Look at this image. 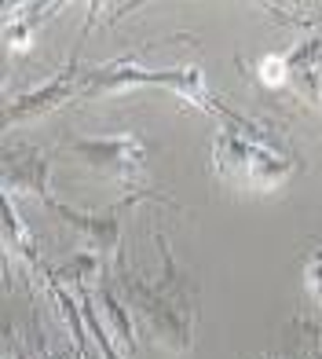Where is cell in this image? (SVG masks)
<instances>
[{
    "label": "cell",
    "instance_id": "cell-1",
    "mask_svg": "<svg viewBox=\"0 0 322 359\" xmlns=\"http://www.w3.org/2000/svg\"><path fill=\"white\" fill-rule=\"evenodd\" d=\"M213 169L238 187L275 191L304 169V161L293 151H282L279 140L267 136L260 125L238 118L213 140Z\"/></svg>",
    "mask_w": 322,
    "mask_h": 359
},
{
    "label": "cell",
    "instance_id": "cell-2",
    "mask_svg": "<svg viewBox=\"0 0 322 359\" xmlns=\"http://www.w3.org/2000/svg\"><path fill=\"white\" fill-rule=\"evenodd\" d=\"M118 283H121L125 301L147 319V330L154 334L158 345H169L172 352H190V345H195V308H183L169 293H161L158 286H147L128 271L118 275Z\"/></svg>",
    "mask_w": 322,
    "mask_h": 359
},
{
    "label": "cell",
    "instance_id": "cell-3",
    "mask_svg": "<svg viewBox=\"0 0 322 359\" xmlns=\"http://www.w3.org/2000/svg\"><path fill=\"white\" fill-rule=\"evenodd\" d=\"M70 151L92 169H103L110 176H132L147 165V143L136 133L118 136H92V140H70Z\"/></svg>",
    "mask_w": 322,
    "mask_h": 359
},
{
    "label": "cell",
    "instance_id": "cell-4",
    "mask_svg": "<svg viewBox=\"0 0 322 359\" xmlns=\"http://www.w3.org/2000/svg\"><path fill=\"white\" fill-rule=\"evenodd\" d=\"M44 209L52 217H59L62 224H70L77 235H85L88 250L92 253H118V242H121V220H118V209H106V213H80V209H70L66 202H59L55 194L44 198Z\"/></svg>",
    "mask_w": 322,
    "mask_h": 359
},
{
    "label": "cell",
    "instance_id": "cell-5",
    "mask_svg": "<svg viewBox=\"0 0 322 359\" xmlns=\"http://www.w3.org/2000/svg\"><path fill=\"white\" fill-rule=\"evenodd\" d=\"M77 77H85V70H77V55H70V62L48 81V85L19 95V100L8 107V121H29V118H37V114H48V110L62 107L66 100H74V92H77L74 81Z\"/></svg>",
    "mask_w": 322,
    "mask_h": 359
},
{
    "label": "cell",
    "instance_id": "cell-6",
    "mask_svg": "<svg viewBox=\"0 0 322 359\" xmlns=\"http://www.w3.org/2000/svg\"><path fill=\"white\" fill-rule=\"evenodd\" d=\"M48 169L52 165H48V158L41 151L19 147V151L4 154V184L15 194H37V198L44 202L48 198Z\"/></svg>",
    "mask_w": 322,
    "mask_h": 359
},
{
    "label": "cell",
    "instance_id": "cell-7",
    "mask_svg": "<svg viewBox=\"0 0 322 359\" xmlns=\"http://www.w3.org/2000/svg\"><path fill=\"white\" fill-rule=\"evenodd\" d=\"M95 297H99L103 312H106V319H110V330L118 334L121 348H125V352H136V330H132V319H128L125 304L118 301V293H114V290H99Z\"/></svg>",
    "mask_w": 322,
    "mask_h": 359
},
{
    "label": "cell",
    "instance_id": "cell-8",
    "mask_svg": "<svg viewBox=\"0 0 322 359\" xmlns=\"http://www.w3.org/2000/svg\"><path fill=\"white\" fill-rule=\"evenodd\" d=\"M103 271V260H99V253H92V250H80L74 260H66L52 279L55 283H74L77 290L85 286V279H92V275H99Z\"/></svg>",
    "mask_w": 322,
    "mask_h": 359
},
{
    "label": "cell",
    "instance_id": "cell-9",
    "mask_svg": "<svg viewBox=\"0 0 322 359\" xmlns=\"http://www.w3.org/2000/svg\"><path fill=\"white\" fill-rule=\"evenodd\" d=\"M304 297L312 312H322V246L304 257Z\"/></svg>",
    "mask_w": 322,
    "mask_h": 359
},
{
    "label": "cell",
    "instance_id": "cell-10",
    "mask_svg": "<svg viewBox=\"0 0 322 359\" xmlns=\"http://www.w3.org/2000/svg\"><path fill=\"white\" fill-rule=\"evenodd\" d=\"M260 81H264V85H271V88H275V85H282V81H286V74H289V62H286V55L279 59V55H267V59H260Z\"/></svg>",
    "mask_w": 322,
    "mask_h": 359
},
{
    "label": "cell",
    "instance_id": "cell-11",
    "mask_svg": "<svg viewBox=\"0 0 322 359\" xmlns=\"http://www.w3.org/2000/svg\"><path fill=\"white\" fill-rule=\"evenodd\" d=\"M318 92H322V81H318Z\"/></svg>",
    "mask_w": 322,
    "mask_h": 359
}]
</instances>
